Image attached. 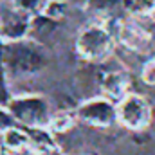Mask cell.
Listing matches in <instances>:
<instances>
[{
  "label": "cell",
  "mask_w": 155,
  "mask_h": 155,
  "mask_svg": "<svg viewBox=\"0 0 155 155\" xmlns=\"http://www.w3.org/2000/svg\"><path fill=\"white\" fill-rule=\"evenodd\" d=\"M123 5L135 16H146L155 11V0H123Z\"/></svg>",
  "instance_id": "10"
},
{
  "label": "cell",
  "mask_w": 155,
  "mask_h": 155,
  "mask_svg": "<svg viewBox=\"0 0 155 155\" xmlns=\"http://www.w3.org/2000/svg\"><path fill=\"white\" fill-rule=\"evenodd\" d=\"M78 116L92 126H103L105 128V126H110L117 119V110L110 99L94 97V99H88L87 103H83L79 107Z\"/></svg>",
  "instance_id": "5"
},
{
  "label": "cell",
  "mask_w": 155,
  "mask_h": 155,
  "mask_svg": "<svg viewBox=\"0 0 155 155\" xmlns=\"http://www.w3.org/2000/svg\"><path fill=\"white\" fill-rule=\"evenodd\" d=\"M13 2H15V7L24 15L36 13L41 7V0H13Z\"/></svg>",
  "instance_id": "12"
},
{
  "label": "cell",
  "mask_w": 155,
  "mask_h": 155,
  "mask_svg": "<svg viewBox=\"0 0 155 155\" xmlns=\"http://www.w3.org/2000/svg\"><path fill=\"white\" fill-rule=\"evenodd\" d=\"M52 124H54V130L63 132V130H67V128H71V126H72V117H69V116H58L54 121H52Z\"/></svg>",
  "instance_id": "14"
},
{
  "label": "cell",
  "mask_w": 155,
  "mask_h": 155,
  "mask_svg": "<svg viewBox=\"0 0 155 155\" xmlns=\"http://www.w3.org/2000/svg\"><path fill=\"white\" fill-rule=\"evenodd\" d=\"M128 85H130V79L126 76V72L123 71H110L103 74L99 81V87L103 94L107 96V99H116V101H121L126 96Z\"/></svg>",
  "instance_id": "7"
},
{
  "label": "cell",
  "mask_w": 155,
  "mask_h": 155,
  "mask_svg": "<svg viewBox=\"0 0 155 155\" xmlns=\"http://www.w3.org/2000/svg\"><path fill=\"white\" fill-rule=\"evenodd\" d=\"M0 155H9V153H7L5 150H2V148H0Z\"/></svg>",
  "instance_id": "15"
},
{
  "label": "cell",
  "mask_w": 155,
  "mask_h": 155,
  "mask_svg": "<svg viewBox=\"0 0 155 155\" xmlns=\"http://www.w3.org/2000/svg\"><path fill=\"white\" fill-rule=\"evenodd\" d=\"M63 15H65V4H63V0H51L43 7V16L49 18V20H52V22L63 18Z\"/></svg>",
  "instance_id": "11"
},
{
  "label": "cell",
  "mask_w": 155,
  "mask_h": 155,
  "mask_svg": "<svg viewBox=\"0 0 155 155\" xmlns=\"http://www.w3.org/2000/svg\"><path fill=\"white\" fill-rule=\"evenodd\" d=\"M121 41L137 52H146L153 43V33L139 20H126L119 27Z\"/></svg>",
  "instance_id": "6"
},
{
  "label": "cell",
  "mask_w": 155,
  "mask_h": 155,
  "mask_svg": "<svg viewBox=\"0 0 155 155\" xmlns=\"http://www.w3.org/2000/svg\"><path fill=\"white\" fill-rule=\"evenodd\" d=\"M141 78L146 85H152L155 87V60H150L144 63L143 67V72H141Z\"/></svg>",
  "instance_id": "13"
},
{
  "label": "cell",
  "mask_w": 155,
  "mask_h": 155,
  "mask_svg": "<svg viewBox=\"0 0 155 155\" xmlns=\"http://www.w3.org/2000/svg\"><path fill=\"white\" fill-rule=\"evenodd\" d=\"M4 144L9 150H22L29 144V137L18 128H7L4 132Z\"/></svg>",
  "instance_id": "8"
},
{
  "label": "cell",
  "mask_w": 155,
  "mask_h": 155,
  "mask_svg": "<svg viewBox=\"0 0 155 155\" xmlns=\"http://www.w3.org/2000/svg\"><path fill=\"white\" fill-rule=\"evenodd\" d=\"M123 5V0H88V9L99 16H108Z\"/></svg>",
  "instance_id": "9"
},
{
  "label": "cell",
  "mask_w": 155,
  "mask_h": 155,
  "mask_svg": "<svg viewBox=\"0 0 155 155\" xmlns=\"http://www.w3.org/2000/svg\"><path fill=\"white\" fill-rule=\"evenodd\" d=\"M45 51L29 40H16L4 47V65L13 76H27L43 69Z\"/></svg>",
  "instance_id": "1"
},
{
  "label": "cell",
  "mask_w": 155,
  "mask_h": 155,
  "mask_svg": "<svg viewBox=\"0 0 155 155\" xmlns=\"http://www.w3.org/2000/svg\"><path fill=\"white\" fill-rule=\"evenodd\" d=\"M9 112L15 119L29 126H41L43 123H47V117H49L47 103L36 96L13 99L9 103Z\"/></svg>",
  "instance_id": "4"
},
{
  "label": "cell",
  "mask_w": 155,
  "mask_h": 155,
  "mask_svg": "<svg viewBox=\"0 0 155 155\" xmlns=\"http://www.w3.org/2000/svg\"><path fill=\"white\" fill-rule=\"evenodd\" d=\"M117 119L130 130H141L148 126L152 119V108L148 101L137 94H126L117 105Z\"/></svg>",
  "instance_id": "3"
},
{
  "label": "cell",
  "mask_w": 155,
  "mask_h": 155,
  "mask_svg": "<svg viewBox=\"0 0 155 155\" xmlns=\"http://www.w3.org/2000/svg\"><path fill=\"white\" fill-rule=\"evenodd\" d=\"M76 47L81 58L88 61H101L112 51V36L101 25H88L79 33Z\"/></svg>",
  "instance_id": "2"
}]
</instances>
